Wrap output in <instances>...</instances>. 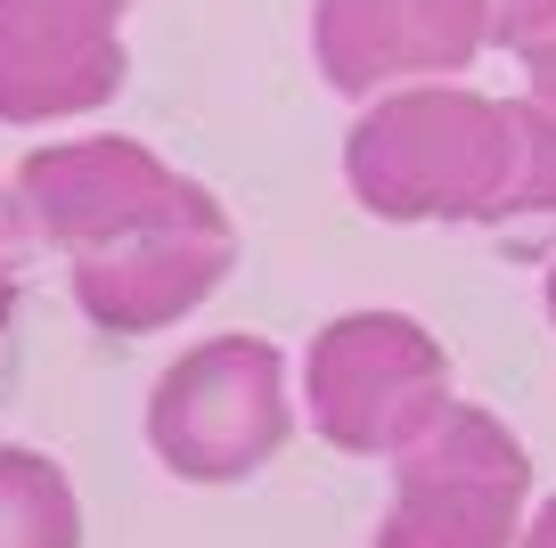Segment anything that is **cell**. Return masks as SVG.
<instances>
[{
    "instance_id": "obj_14",
    "label": "cell",
    "mask_w": 556,
    "mask_h": 548,
    "mask_svg": "<svg viewBox=\"0 0 556 548\" xmlns=\"http://www.w3.org/2000/svg\"><path fill=\"white\" fill-rule=\"evenodd\" d=\"M9 311H17V287H9V271H0V327H9Z\"/></svg>"
},
{
    "instance_id": "obj_8",
    "label": "cell",
    "mask_w": 556,
    "mask_h": 548,
    "mask_svg": "<svg viewBox=\"0 0 556 548\" xmlns=\"http://www.w3.org/2000/svg\"><path fill=\"white\" fill-rule=\"evenodd\" d=\"M229 271V222L205 229H139V238L74 254V303L115 336H148L197 311Z\"/></svg>"
},
{
    "instance_id": "obj_9",
    "label": "cell",
    "mask_w": 556,
    "mask_h": 548,
    "mask_svg": "<svg viewBox=\"0 0 556 548\" xmlns=\"http://www.w3.org/2000/svg\"><path fill=\"white\" fill-rule=\"evenodd\" d=\"M0 548H83V508L41 450L0 443Z\"/></svg>"
},
{
    "instance_id": "obj_1",
    "label": "cell",
    "mask_w": 556,
    "mask_h": 548,
    "mask_svg": "<svg viewBox=\"0 0 556 548\" xmlns=\"http://www.w3.org/2000/svg\"><path fill=\"white\" fill-rule=\"evenodd\" d=\"M532 164V107L458 83L377 90L344 148V180L377 222H507Z\"/></svg>"
},
{
    "instance_id": "obj_11",
    "label": "cell",
    "mask_w": 556,
    "mask_h": 548,
    "mask_svg": "<svg viewBox=\"0 0 556 548\" xmlns=\"http://www.w3.org/2000/svg\"><path fill=\"white\" fill-rule=\"evenodd\" d=\"M523 66H532V99L556 115V34H540L532 50H523Z\"/></svg>"
},
{
    "instance_id": "obj_3",
    "label": "cell",
    "mask_w": 556,
    "mask_h": 548,
    "mask_svg": "<svg viewBox=\"0 0 556 548\" xmlns=\"http://www.w3.org/2000/svg\"><path fill=\"white\" fill-rule=\"evenodd\" d=\"M303 401H312V426L328 434L352 459H377V450H409L417 434L442 418L451 401V360L401 311H352L303 360Z\"/></svg>"
},
{
    "instance_id": "obj_5",
    "label": "cell",
    "mask_w": 556,
    "mask_h": 548,
    "mask_svg": "<svg viewBox=\"0 0 556 548\" xmlns=\"http://www.w3.org/2000/svg\"><path fill=\"white\" fill-rule=\"evenodd\" d=\"M17 205L34 213L41 238L74 246H115L139 229H205L222 222L197 180H180L173 164L139 148V139H66V148H34L17 172Z\"/></svg>"
},
{
    "instance_id": "obj_2",
    "label": "cell",
    "mask_w": 556,
    "mask_h": 548,
    "mask_svg": "<svg viewBox=\"0 0 556 548\" xmlns=\"http://www.w3.org/2000/svg\"><path fill=\"white\" fill-rule=\"evenodd\" d=\"M287 426V360L262 336H213L180 352L148 401V443L180 483H245L278 459Z\"/></svg>"
},
{
    "instance_id": "obj_12",
    "label": "cell",
    "mask_w": 556,
    "mask_h": 548,
    "mask_svg": "<svg viewBox=\"0 0 556 548\" xmlns=\"http://www.w3.org/2000/svg\"><path fill=\"white\" fill-rule=\"evenodd\" d=\"M523 548H556V499H548V508H540V524L523 532Z\"/></svg>"
},
{
    "instance_id": "obj_7",
    "label": "cell",
    "mask_w": 556,
    "mask_h": 548,
    "mask_svg": "<svg viewBox=\"0 0 556 548\" xmlns=\"http://www.w3.org/2000/svg\"><path fill=\"white\" fill-rule=\"evenodd\" d=\"M131 0H0V123L90 115L123 90Z\"/></svg>"
},
{
    "instance_id": "obj_4",
    "label": "cell",
    "mask_w": 556,
    "mask_h": 548,
    "mask_svg": "<svg viewBox=\"0 0 556 548\" xmlns=\"http://www.w3.org/2000/svg\"><path fill=\"white\" fill-rule=\"evenodd\" d=\"M523 483L532 466L516 434L467 401H442V418L401 450L377 548H523Z\"/></svg>"
},
{
    "instance_id": "obj_6",
    "label": "cell",
    "mask_w": 556,
    "mask_h": 548,
    "mask_svg": "<svg viewBox=\"0 0 556 548\" xmlns=\"http://www.w3.org/2000/svg\"><path fill=\"white\" fill-rule=\"evenodd\" d=\"M312 50L336 90L377 99L401 83L467 74L491 50V9L483 0H319Z\"/></svg>"
},
{
    "instance_id": "obj_10",
    "label": "cell",
    "mask_w": 556,
    "mask_h": 548,
    "mask_svg": "<svg viewBox=\"0 0 556 548\" xmlns=\"http://www.w3.org/2000/svg\"><path fill=\"white\" fill-rule=\"evenodd\" d=\"M491 9V41L500 50H532L540 34H556V0H483Z\"/></svg>"
},
{
    "instance_id": "obj_13",
    "label": "cell",
    "mask_w": 556,
    "mask_h": 548,
    "mask_svg": "<svg viewBox=\"0 0 556 548\" xmlns=\"http://www.w3.org/2000/svg\"><path fill=\"white\" fill-rule=\"evenodd\" d=\"M17 238V205H9V189H0V246Z\"/></svg>"
},
{
    "instance_id": "obj_15",
    "label": "cell",
    "mask_w": 556,
    "mask_h": 548,
    "mask_svg": "<svg viewBox=\"0 0 556 548\" xmlns=\"http://www.w3.org/2000/svg\"><path fill=\"white\" fill-rule=\"evenodd\" d=\"M548 320H556V278H548Z\"/></svg>"
}]
</instances>
